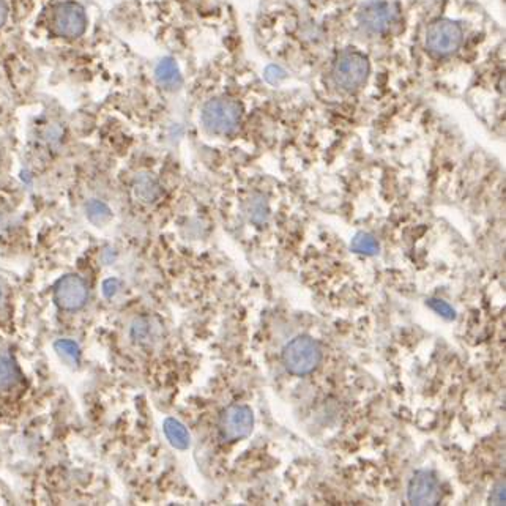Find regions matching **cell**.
<instances>
[{
  "instance_id": "cell-1",
  "label": "cell",
  "mask_w": 506,
  "mask_h": 506,
  "mask_svg": "<svg viewBox=\"0 0 506 506\" xmlns=\"http://www.w3.org/2000/svg\"><path fill=\"white\" fill-rule=\"evenodd\" d=\"M283 362L294 375H308L322 362V349L309 336H297L283 351Z\"/></svg>"
},
{
  "instance_id": "cell-2",
  "label": "cell",
  "mask_w": 506,
  "mask_h": 506,
  "mask_svg": "<svg viewBox=\"0 0 506 506\" xmlns=\"http://www.w3.org/2000/svg\"><path fill=\"white\" fill-rule=\"evenodd\" d=\"M241 107L230 98L210 100L202 109V122L213 134H230L239 128Z\"/></svg>"
},
{
  "instance_id": "cell-3",
  "label": "cell",
  "mask_w": 506,
  "mask_h": 506,
  "mask_svg": "<svg viewBox=\"0 0 506 506\" xmlns=\"http://www.w3.org/2000/svg\"><path fill=\"white\" fill-rule=\"evenodd\" d=\"M369 74L368 58L358 52H344L333 65V79L339 87L352 91L366 82Z\"/></svg>"
},
{
  "instance_id": "cell-4",
  "label": "cell",
  "mask_w": 506,
  "mask_h": 506,
  "mask_svg": "<svg viewBox=\"0 0 506 506\" xmlns=\"http://www.w3.org/2000/svg\"><path fill=\"white\" fill-rule=\"evenodd\" d=\"M254 428V415L248 406L234 404L224 408L219 417L218 430L224 441H236L248 437Z\"/></svg>"
},
{
  "instance_id": "cell-5",
  "label": "cell",
  "mask_w": 506,
  "mask_h": 506,
  "mask_svg": "<svg viewBox=\"0 0 506 506\" xmlns=\"http://www.w3.org/2000/svg\"><path fill=\"white\" fill-rule=\"evenodd\" d=\"M464 34L459 24L448 19H440L428 27L426 46L437 56H450L462 45Z\"/></svg>"
},
{
  "instance_id": "cell-6",
  "label": "cell",
  "mask_w": 506,
  "mask_h": 506,
  "mask_svg": "<svg viewBox=\"0 0 506 506\" xmlns=\"http://www.w3.org/2000/svg\"><path fill=\"white\" fill-rule=\"evenodd\" d=\"M52 29L63 38H78L87 29V14L79 3L57 5L52 13Z\"/></svg>"
},
{
  "instance_id": "cell-7",
  "label": "cell",
  "mask_w": 506,
  "mask_h": 506,
  "mask_svg": "<svg viewBox=\"0 0 506 506\" xmlns=\"http://www.w3.org/2000/svg\"><path fill=\"white\" fill-rule=\"evenodd\" d=\"M54 298L58 308L65 311H78L89 298L87 284L78 274H67L57 283Z\"/></svg>"
},
{
  "instance_id": "cell-8",
  "label": "cell",
  "mask_w": 506,
  "mask_h": 506,
  "mask_svg": "<svg viewBox=\"0 0 506 506\" xmlns=\"http://www.w3.org/2000/svg\"><path fill=\"white\" fill-rule=\"evenodd\" d=\"M408 502L417 506L437 505L440 500V486L432 473L417 472L408 483Z\"/></svg>"
},
{
  "instance_id": "cell-9",
  "label": "cell",
  "mask_w": 506,
  "mask_h": 506,
  "mask_svg": "<svg viewBox=\"0 0 506 506\" xmlns=\"http://www.w3.org/2000/svg\"><path fill=\"white\" fill-rule=\"evenodd\" d=\"M396 19V12L390 3L374 2L360 13V23L373 34H384Z\"/></svg>"
},
{
  "instance_id": "cell-10",
  "label": "cell",
  "mask_w": 506,
  "mask_h": 506,
  "mask_svg": "<svg viewBox=\"0 0 506 506\" xmlns=\"http://www.w3.org/2000/svg\"><path fill=\"white\" fill-rule=\"evenodd\" d=\"M133 192L142 204H153L161 195V186L153 175L141 174L134 179Z\"/></svg>"
},
{
  "instance_id": "cell-11",
  "label": "cell",
  "mask_w": 506,
  "mask_h": 506,
  "mask_svg": "<svg viewBox=\"0 0 506 506\" xmlns=\"http://www.w3.org/2000/svg\"><path fill=\"white\" fill-rule=\"evenodd\" d=\"M164 434L168 437L169 443L177 450H186L191 445V435L188 429L175 418H168L163 424Z\"/></svg>"
},
{
  "instance_id": "cell-12",
  "label": "cell",
  "mask_w": 506,
  "mask_h": 506,
  "mask_svg": "<svg viewBox=\"0 0 506 506\" xmlns=\"http://www.w3.org/2000/svg\"><path fill=\"white\" fill-rule=\"evenodd\" d=\"M156 80L160 85H163L166 89H177L182 84V76L179 68H177L175 62L170 58H164L160 62V65L156 67Z\"/></svg>"
},
{
  "instance_id": "cell-13",
  "label": "cell",
  "mask_w": 506,
  "mask_h": 506,
  "mask_svg": "<svg viewBox=\"0 0 506 506\" xmlns=\"http://www.w3.org/2000/svg\"><path fill=\"white\" fill-rule=\"evenodd\" d=\"M158 327H155L153 320L148 319V317H141V319L134 320V324L131 327L133 339L139 344L153 342L156 341V338H158L160 335Z\"/></svg>"
},
{
  "instance_id": "cell-14",
  "label": "cell",
  "mask_w": 506,
  "mask_h": 506,
  "mask_svg": "<svg viewBox=\"0 0 506 506\" xmlns=\"http://www.w3.org/2000/svg\"><path fill=\"white\" fill-rule=\"evenodd\" d=\"M19 371L18 366L7 355H0V391L10 390L18 384Z\"/></svg>"
},
{
  "instance_id": "cell-15",
  "label": "cell",
  "mask_w": 506,
  "mask_h": 506,
  "mask_svg": "<svg viewBox=\"0 0 506 506\" xmlns=\"http://www.w3.org/2000/svg\"><path fill=\"white\" fill-rule=\"evenodd\" d=\"M352 251L360 252V254H366V256H375L379 252L380 246L377 243V240L374 239L373 235L360 232L353 236L352 243H351Z\"/></svg>"
},
{
  "instance_id": "cell-16",
  "label": "cell",
  "mask_w": 506,
  "mask_h": 506,
  "mask_svg": "<svg viewBox=\"0 0 506 506\" xmlns=\"http://www.w3.org/2000/svg\"><path fill=\"white\" fill-rule=\"evenodd\" d=\"M87 217L96 226H103L111 219L112 213L106 204L100 201H91L87 206Z\"/></svg>"
},
{
  "instance_id": "cell-17",
  "label": "cell",
  "mask_w": 506,
  "mask_h": 506,
  "mask_svg": "<svg viewBox=\"0 0 506 506\" xmlns=\"http://www.w3.org/2000/svg\"><path fill=\"white\" fill-rule=\"evenodd\" d=\"M56 351L58 352L60 357L72 360V362H78V360H79L78 344L73 342V341H68V339H63V341L56 342Z\"/></svg>"
},
{
  "instance_id": "cell-18",
  "label": "cell",
  "mask_w": 506,
  "mask_h": 506,
  "mask_svg": "<svg viewBox=\"0 0 506 506\" xmlns=\"http://www.w3.org/2000/svg\"><path fill=\"white\" fill-rule=\"evenodd\" d=\"M428 305L430 306V309H434L435 312H437L439 316L443 317V319H446V320L456 319V311L453 308H451V306L448 303H446V301L430 298L428 301Z\"/></svg>"
},
{
  "instance_id": "cell-19",
  "label": "cell",
  "mask_w": 506,
  "mask_h": 506,
  "mask_svg": "<svg viewBox=\"0 0 506 506\" xmlns=\"http://www.w3.org/2000/svg\"><path fill=\"white\" fill-rule=\"evenodd\" d=\"M492 502V505H505L506 498H505V483H498L497 486H495L492 489V494H491V498H489Z\"/></svg>"
},
{
  "instance_id": "cell-20",
  "label": "cell",
  "mask_w": 506,
  "mask_h": 506,
  "mask_svg": "<svg viewBox=\"0 0 506 506\" xmlns=\"http://www.w3.org/2000/svg\"><path fill=\"white\" fill-rule=\"evenodd\" d=\"M8 14H10V7H8L7 0H0V29H2L5 23H7Z\"/></svg>"
},
{
  "instance_id": "cell-21",
  "label": "cell",
  "mask_w": 506,
  "mask_h": 506,
  "mask_svg": "<svg viewBox=\"0 0 506 506\" xmlns=\"http://www.w3.org/2000/svg\"><path fill=\"white\" fill-rule=\"evenodd\" d=\"M118 289V281L117 279H109V281L104 283V295L106 297H112L117 292Z\"/></svg>"
}]
</instances>
